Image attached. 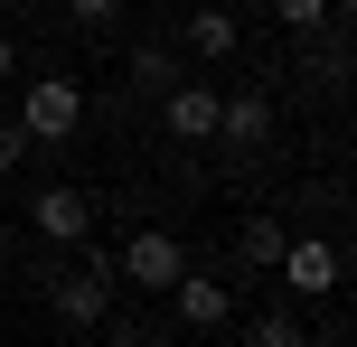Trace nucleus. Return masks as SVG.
<instances>
[{
  "label": "nucleus",
  "instance_id": "nucleus-7",
  "mask_svg": "<svg viewBox=\"0 0 357 347\" xmlns=\"http://www.w3.org/2000/svg\"><path fill=\"white\" fill-rule=\"evenodd\" d=\"M216 141L264 150L273 141V94H216Z\"/></svg>",
  "mask_w": 357,
  "mask_h": 347
},
{
  "label": "nucleus",
  "instance_id": "nucleus-9",
  "mask_svg": "<svg viewBox=\"0 0 357 347\" xmlns=\"http://www.w3.org/2000/svg\"><path fill=\"white\" fill-rule=\"evenodd\" d=\"M235 38H245V29H235V10H216V0H207V10H188L178 56H207V66H216V56H235Z\"/></svg>",
  "mask_w": 357,
  "mask_h": 347
},
{
  "label": "nucleus",
  "instance_id": "nucleus-1",
  "mask_svg": "<svg viewBox=\"0 0 357 347\" xmlns=\"http://www.w3.org/2000/svg\"><path fill=\"white\" fill-rule=\"evenodd\" d=\"M75 254H85V244H75ZM113 291H123L113 254H85L66 282H56V319H66V329H104V319H113Z\"/></svg>",
  "mask_w": 357,
  "mask_h": 347
},
{
  "label": "nucleus",
  "instance_id": "nucleus-8",
  "mask_svg": "<svg viewBox=\"0 0 357 347\" xmlns=\"http://www.w3.org/2000/svg\"><path fill=\"white\" fill-rule=\"evenodd\" d=\"M169 310H178V329H226V282L188 263V273L169 282Z\"/></svg>",
  "mask_w": 357,
  "mask_h": 347
},
{
  "label": "nucleus",
  "instance_id": "nucleus-16",
  "mask_svg": "<svg viewBox=\"0 0 357 347\" xmlns=\"http://www.w3.org/2000/svg\"><path fill=\"white\" fill-rule=\"evenodd\" d=\"M10 66H19V47H10V29H0V85H10Z\"/></svg>",
  "mask_w": 357,
  "mask_h": 347
},
{
  "label": "nucleus",
  "instance_id": "nucleus-12",
  "mask_svg": "<svg viewBox=\"0 0 357 347\" xmlns=\"http://www.w3.org/2000/svg\"><path fill=\"white\" fill-rule=\"evenodd\" d=\"M245 338H254V347H310V329H301V310H264V319H254Z\"/></svg>",
  "mask_w": 357,
  "mask_h": 347
},
{
  "label": "nucleus",
  "instance_id": "nucleus-2",
  "mask_svg": "<svg viewBox=\"0 0 357 347\" xmlns=\"http://www.w3.org/2000/svg\"><path fill=\"white\" fill-rule=\"evenodd\" d=\"M113 273H123L132 291H169V282L188 273V244H178L169 225H142V235H123V254H113Z\"/></svg>",
  "mask_w": 357,
  "mask_h": 347
},
{
  "label": "nucleus",
  "instance_id": "nucleus-15",
  "mask_svg": "<svg viewBox=\"0 0 357 347\" xmlns=\"http://www.w3.org/2000/svg\"><path fill=\"white\" fill-rule=\"evenodd\" d=\"M66 10H75V19H94V29H104V19L123 10V0H66Z\"/></svg>",
  "mask_w": 357,
  "mask_h": 347
},
{
  "label": "nucleus",
  "instance_id": "nucleus-14",
  "mask_svg": "<svg viewBox=\"0 0 357 347\" xmlns=\"http://www.w3.org/2000/svg\"><path fill=\"white\" fill-rule=\"evenodd\" d=\"M19 160H29V131H19V113H0V179H10Z\"/></svg>",
  "mask_w": 357,
  "mask_h": 347
},
{
  "label": "nucleus",
  "instance_id": "nucleus-17",
  "mask_svg": "<svg viewBox=\"0 0 357 347\" xmlns=\"http://www.w3.org/2000/svg\"><path fill=\"white\" fill-rule=\"evenodd\" d=\"M0 244H10V216H0Z\"/></svg>",
  "mask_w": 357,
  "mask_h": 347
},
{
  "label": "nucleus",
  "instance_id": "nucleus-13",
  "mask_svg": "<svg viewBox=\"0 0 357 347\" xmlns=\"http://www.w3.org/2000/svg\"><path fill=\"white\" fill-rule=\"evenodd\" d=\"M329 10H339V0H273L282 29H329Z\"/></svg>",
  "mask_w": 357,
  "mask_h": 347
},
{
  "label": "nucleus",
  "instance_id": "nucleus-6",
  "mask_svg": "<svg viewBox=\"0 0 357 347\" xmlns=\"http://www.w3.org/2000/svg\"><path fill=\"white\" fill-rule=\"evenodd\" d=\"M160 122H169V141H216V85L178 75V85L160 94Z\"/></svg>",
  "mask_w": 357,
  "mask_h": 347
},
{
  "label": "nucleus",
  "instance_id": "nucleus-4",
  "mask_svg": "<svg viewBox=\"0 0 357 347\" xmlns=\"http://www.w3.org/2000/svg\"><path fill=\"white\" fill-rule=\"evenodd\" d=\"M273 273L291 282V300H329V291H339V244H329V235H282Z\"/></svg>",
  "mask_w": 357,
  "mask_h": 347
},
{
  "label": "nucleus",
  "instance_id": "nucleus-10",
  "mask_svg": "<svg viewBox=\"0 0 357 347\" xmlns=\"http://www.w3.org/2000/svg\"><path fill=\"white\" fill-rule=\"evenodd\" d=\"M178 75H188V56H178V47H160V38H142V47H132V85H142L151 104H160Z\"/></svg>",
  "mask_w": 357,
  "mask_h": 347
},
{
  "label": "nucleus",
  "instance_id": "nucleus-11",
  "mask_svg": "<svg viewBox=\"0 0 357 347\" xmlns=\"http://www.w3.org/2000/svg\"><path fill=\"white\" fill-rule=\"evenodd\" d=\"M273 254H282V225H273V216H245V225H235V263H273Z\"/></svg>",
  "mask_w": 357,
  "mask_h": 347
},
{
  "label": "nucleus",
  "instance_id": "nucleus-5",
  "mask_svg": "<svg viewBox=\"0 0 357 347\" xmlns=\"http://www.w3.org/2000/svg\"><path fill=\"white\" fill-rule=\"evenodd\" d=\"M29 225H38L47 244H85V235H94V197H85V188H66V179H47V188H38V207H29Z\"/></svg>",
  "mask_w": 357,
  "mask_h": 347
},
{
  "label": "nucleus",
  "instance_id": "nucleus-3",
  "mask_svg": "<svg viewBox=\"0 0 357 347\" xmlns=\"http://www.w3.org/2000/svg\"><path fill=\"white\" fill-rule=\"evenodd\" d=\"M75 122H85V94H75L66 75H38V85L19 94V131H29V141H75Z\"/></svg>",
  "mask_w": 357,
  "mask_h": 347
}]
</instances>
